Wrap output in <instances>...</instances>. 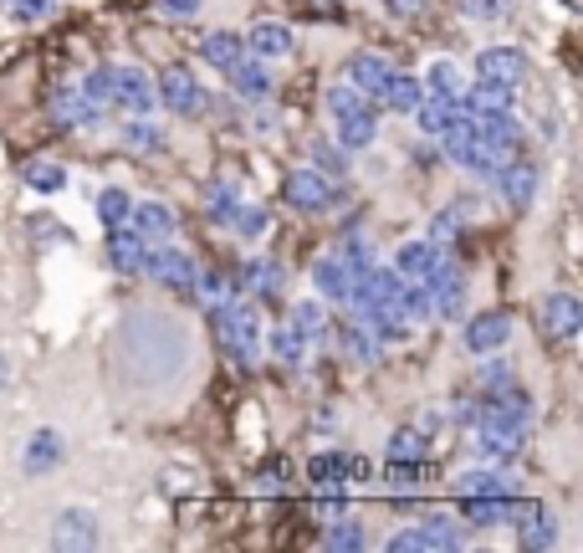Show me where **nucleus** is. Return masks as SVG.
<instances>
[{"mask_svg": "<svg viewBox=\"0 0 583 553\" xmlns=\"http://www.w3.org/2000/svg\"><path fill=\"white\" fill-rule=\"evenodd\" d=\"M82 98L108 103V67H98V72H87V77H82Z\"/></svg>", "mask_w": 583, "mask_h": 553, "instance_id": "obj_43", "label": "nucleus"}, {"mask_svg": "<svg viewBox=\"0 0 583 553\" xmlns=\"http://www.w3.org/2000/svg\"><path fill=\"white\" fill-rule=\"evenodd\" d=\"M215 333H220V344H226L241 364L256 359V344H261L256 308H246V303H215Z\"/></svg>", "mask_w": 583, "mask_h": 553, "instance_id": "obj_1", "label": "nucleus"}, {"mask_svg": "<svg viewBox=\"0 0 583 553\" xmlns=\"http://www.w3.org/2000/svg\"><path fill=\"white\" fill-rule=\"evenodd\" d=\"M389 553H425V543H420V528L394 533V538H389Z\"/></svg>", "mask_w": 583, "mask_h": 553, "instance_id": "obj_45", "label": "nucleus"}, {"mask_svg": "<svg viewBox=\"0 0 583 553\" xmlns=\"http://www.w3.org/2000/svg\"><path fill=\"white\" fill-rule=\"evenodd\" d=\"M52 118L62 123V129H82V123H98V103L82 98V93H62L52 103Z\"/></svg>", "mask_w": 583, "mask_h": 553, "instance_id": "obj_25", "label": "nucleus"}, {"mask_svg": "<svg viewBox=\"0 0 583 553\" xmlns=\"http://www.w3.org/2000/svg\"><path fill=\"white\" fill-rule=\"evenodd\" d=\"M159 16H195L200 11V0H154Z\"/></svg>", "mask_w": 583, "mask_h": 553, "instance_id": "obj_46", "label": "nucleus"}, {"mask_svg": "<svg viewBox=\"0 0 583 553\" xmlns=\"http://www.w3.org/2000/svg\"><path fill=\"white\" fill-rule=\"evenodd\" d=\"M415 118H420V134H445L451 123L461 118V98H440V93H425L415 103Z\"/></svg>", "mask_w": 583, "mask_h": 553, "instance_id": "obj_16", "label": "nucleus"}, {"mask_svg": "<svg viewBox=\"0 0 583 553\" xmlns=\"http://www.w3.org/2000/svg\"><path fill=\"white\" fill-rule=\"evenodd\" d=\"M312 149H318V164H323V175H333V169H338V175H343L348 154H343L338 144H312Z\"/></svg>", "mask_w": 583, "mask_h": 553, "instance_id": "obj_44", "label": "nucleus"}, {"mask_svg": "<svg viewBox=\"0 0 583 553\" xmlns=\"http://www.w3.org/2000/svg\"><path fill=\"white\" fill-rule=\"evenodd\" d=\"M312 282H318V292H323V297H338V303H348L353 262L343 257V251H328V257H318V267H312Z\"/></svg>", "mask_w": 583, "mask_h": 553, "instance_id": "obj_10", "label": "nucleus"}, {"mask_svg": "<svg viewBox=\"0 0 583 553\" xmlns=\"http://www.w3.org/2000/svg\"><path fill=\"white\" fill-rule=\"evenodd\" d=\"M272 344H277V359H282V364H302V354H307V338H302L292 323H287V328H277Z\"/></svg>", "mask_w": 583, "mask_h": 553, "instance_id": "obj_33", "label": "nucleus"}, {"mask_svg": "<svg viewBox=\"0 0 583 553\" xmlns=\"http://www.w3.org/2000/svg\"><path fill=\"white\" fill-rule=\"evenodd\" d=\"M144 257H149V241L133 236V226H108V262L118 272H144Z\"/></svg>", "mask_w": 583, "mask_h": 553, "instance_id": "obj_8", "label": "nucleus"}, {"mask_svg": "<svg viewBox=\"0 0 583 553\" xmlns=\"http://www.w3.org/2000/svg\"><path fill=\"white\" fill-rule=\"evenodd\" d=\"M231 221L241 226V236H261V231H266V210H261V205H256V210H251V205H246V210L236 205V216H231Z\"/></svg>", "mask_w": 583, "mask_h": 553, "instance_id": "obj_42", "label": "nucleus"}, {"mask_svg": "<svg viewBox=\"0 0 583 553\" xmlns=\"http://www.w3.org/2000/svg\"><path fill=\"white\" fill-rule=\"evenodd\" d=\"M435 257H440V246H435V241H405V246H399L394 272L405 277V282H420V277L435 267Z\"/></svg>", "mask_w": 583, "mask_h": 553, "instance_id": "obj_21", "label": "nucleus"}, {"mask_svg": "<svg viewBox=\"0 0 583 553\" xmlns=\"http://www.w3.org/2000/svg\"><path fill=\"white\" fill-rule=\"evenodd\" d=\"M159 98L169 103V108H179V113H205L210 103H205V93H200V82L190 77V67H169L164 77H159Z\"/></svg>", "mask_w": 583, "mask_h": 553, "instance_id": "obj_5", "label": "nucleus"}, {"mask_svg": "<svg viewBox=\"0 0 583 553\" xmlns=\"http://www.w3.org/2000/svg\"><path fill=\"white\" fill-rule=\"evenodd\" d=\"M241 272H246L241 282H246L251 292H272V287H277V267H272V262H246Z\"/></svg>", "mask_w": 583, "mask_h": 553, "instance_id": "obj_39", "label": "nucleus"}, {"mask_svg": "<svg viewBox=\"0 0 583 553\" xmlns=\"http://www.w3.org/2000/svg\"><path fill=\"white\" fill-rule=\"evenodd\" d=\"M128 205H133V200H128L123 190H103V195H98V216H103V226H123V221H128Z\"/></svg>", "mask_w": 583, "mask_h": 553, "instance_id": "obj_34", "label": "nucleus"}, {"mask_svg": "<svg viewBox=\"0 0 583 553\" xmlns=\"http://www.w3.org/2000/svg\"><path fill=\"white\" fill-rule=\"evenodd\" d=\"M507 333H512V318L507 313H481V318L466 323V349L471 354H502Z\"/></svg>", "mask_w": 583, "mask_h": 553, "instance_id": "obj_7", "label": "nucleus"}, {"mask_svg": "<svg viewBox=\"0 0 583 553\" xmlns=\"http://www.w3.org/2000/svg\"><path fill=\"white\" fill-rule=\"evenodd\" d=\"M236 205H241L236 185H210V195H205V210H210L215 221H231V216H236Z\"/></svg>", "mask_w": 583, "mask_h": 553, "instance_id": "obj_32", "label": "nucleus"}, {"mask_svg": "<svg viewBox=\"0 0 583 553\" xmlns=\"http://www.w3.org/2000/svg\"><path fill=\"white\" fill-rule=\"evenodd\" d=\"M384 108H394V113H415V103L425 98V88H420V77H405V72H389V82H384Z\"/></svg>", "mask_w": 583, "mask_h": 553, "instance_id": "obj_23", "label": "nucleus"}, {"mask_svg": "<svg viewBox=\"0 0 583 553\" xmlns=\"http://www.w3.org/2000/svg\"><path fill=\"white\" fill-rule=\"evenodd\" d=\"M328 548H333V553H358V548H364V533H358L353 523H338V518H333V528H328Z\"/></svg>", "mask_w": 583, "mask_h": 553, "instance_id": "obj_36", "label": "nucleus"}, {"mask_svg": "<svg viewBox=\"0 0 583 553\" xmlns=\"http://www.w3.org/2000/svg\"><path fill=\"white\" fill-rule=\"evenodd\" d=\"M425 477H420V461H389V487L394 492H415Z\"/></svg>", "mask_w": 583, "mask_h": 553, "instance_id": "obj_37", "label": "nucleus"}, {"mask_svg": "<svg viewBox=\"0 0 583 553\" xmlns=\"http://www.w3.org/2000/svg\"><path fill=\"white\" fill-rule=\"evenodd\" d=\"M246 47H251L256 57H287V52H292V31H287L282 21H261V26H251Z\"/></svg>", "mask_w": 583, "mask_h": 553, "instance_id": "obj_22", "label": "nucleus"}, {"mask_svg": "<svg viewBox=\"0 0 583 553\" xmlns=\"http://www.w3.org/2000/svg\"><path fill=\"white\" fill-rule=\"evenodd\" d=\"M358 108H364V98H358L353 82H348V88H333V93H328V113H333V123L348 118V113H358Z\"/></svg>", "mask_w": 583, "mask_h": 553, "instance_id": "obj_38", "label": "nucleus"}, {"mask_svg": "<svg viewBox=\"0 0 583 553\" xmlns=\"http://www.w3.org/2000/svg\"><path fill=\"white\" fill-rule=\"evenodd\" d=\"M231 82H236L241 98H266V93H272V72H266L261 62H246V57L231 67Z\"/></svg>", "mask_w": 583, "mask_h": 553, "instance_id": "obj_28", "label": "nucleus"}, {"mask_svg": "<svg viewBox=\"0 0 583 553\" xmlns=\"http://www.w3.org/2000/svg\"><path fill=\"white\" fill-rule=\"evenodd\" d=\"M200 282V292L210 297V303H226V297H231V277L226 272H205V277H195Z\"/></svg>", "mask_w": 583, "mask_h": 553, "instance_id": "obj_41", "label": "nucleus"}, {"mask_svg": "<svg viewBox=\"0 0 583 553\" xmlns=\"http://www.w3.org/2000/svg\"><path fill=\"white\" fill-rule=\"evenodd\" d=\"M461 113L466 118H502V113H512V88L507 82L476 77V88H461Z\"/></svg>", "mask_w": 583, "mask_h": 553, "instance_id": "obj_4", "label": "nucleus"}, {"mask_svg": "<svg viewBox=\"0 0 583 553\" xmlns=\"http://www.w3.org/2000/svg\"><path fill=\"white\" fill-rule=\"evenodd\" d=\"M517 513V497H486V492H466L461 497V518L491 528V523H507Z\"/></svg>", "mask_w": 583, "mask_h": 553, "instance_id": "obj_12", "label": "nucleus"}, {"mask_svg": "<svg viewBox=\"0 0 583 553\" xmlns=\"http://www.w3.org/2000/svg\"><path fill=\"white\" fill-rule=\"evenodd\" d=\"M128 144H149V149H154V144H159V134H154V129H144V123H128Z\"/></svg>", "mask_w": 583, "mask_h": 553, "instance_id": "obj_47", "label": "nucleus"}, {"mask_svg": "<svg viewBox=\"0 0 583 553\" xmlns=\"http://www.w3.org/2000/svg\"><path fill=\"white\" fill-rule=\"evenodd\" d=\"M26 185H31L36 195H52V190L67 185V169L52 164V159H31V164H26Z\"/></svg>", "mask_w": 583, "mask_h": 553, "instance_id": "obj_29", "label": "nucleus"}, {"mask_svg": "<svg viewBox=\"0 0 583 553\" xmlns=\"http://www.w3.org/2000/svg\"><path fill=\"white\" fill-rule=\"evenodd\" d=\"M420 451H425V436H415V431L389 436V461H420Z\"/></svg>", "mask_w": 583, "mask_h": 553, "instance_id": "obj_35", "label": "nucleus"}, {"mask_svg": "<svg viewBox=\"0 0 583 553\" xmlns=\"http://www.w3.org/2000/svg\"><path fill=\"white\" fill-rule=\"evenodd\" d=\"M108 103L144 118V113H154V82L139 67H108Z\"/></svg>", "mask_w": 583, "mask_h": 553, "instance_id": "obj_2", "label": "nucleus"}, {"mask_svg": "<svg viewBox=\"0 0 583 553\" xmlns=\"http://www.w3.org/2000/svg\"><path fill=\"white\" fill-rule=\"evenodd\" d=\"M471 11L476 16H497V11H507V0H471Z\"/></svg>", "mask_w": 583, "mask_h": 553, "instance_id": "obj_48", "label": "nucleus"}, {"mask_svg": "<svg viewBox=\"0 0 583 553\" xmlns=\"http://www.w3.org/2000/svg\"><path fill=\"white\" fill-rule=\"evenodd\" d=\"M512 523H517V543L522 548H553V538H558V523H553L548 507H527V513L512 518Z\"/></svg>", "mask_w": 583, "mask_h": 553, "instance_id": "obj_18", "label": "nucleus"}, {"mask_svg": "<svg viewBox=\"0 0 583 553\" xmlns=\"http://www.w3.org/2000/svg\"><path fill=\"white\" fill-rule=\"evenodd\" d=\"M57 461H62V436H57V431H36L31 446H26V472L41 477V472H47V466H57Z\"/></svg>", "mask_w": 583, "mask_h": 553, "instance_id": "obj_26", "label": "nucleus"}, {"mask_svg": "<svg viewBox=\"0 0 583 553\" xmlns=\"http://www.w3.org/2000/svg\"><path fill=\"white\" fill-rule=\"evenodd\" d=\"M287 200L297 210H328L338 200V190H333V180L323 175V169H292L287 175Z\"/></svg>", "mask_w": 583, "mask_h": 553, "instance_id": "obj_3", "label": "nucleus"}, {"mask_svg": "<svg viewBox=\"0 0 583 553\" xmlns=\"http://www.w3.org/2000/svg\"><path fill=\"white\" fill-rule=\"evenodd\" d=\"M425 93L461 98V72H456V62H435V67H430V77H425Z\"/></svg>", "mask_w": 583, "mask_h": 553, "instance_id": "obj_31", "label": "nucleus"}, {"mask_svg": "<svg viewBox=\"0 0 583 553\" xmlns=\"http://www.w3.org/2000/svg\"><path fill=\"white\" fill-rule=\"evenodd\" d=\"M144 272H154V282L164 287H190L195 282V262L185 257V251H174V246H159L144 257Z\"/></svg>", "mask_w": 583, "mask_h": 553, "instance_id": "obj_9", "label": "nucleus"}, {"mask_svg": "<svg viewBox=\"0 0 583 553\" xmlns=\"http://www.w3.org/2000/svg\"><path fill=\"white\" fill-rule=\"evenodd\" d=\"M292 328H297L302 338L323 333V308H318V303H297V313H292Z\"/></svg>", "mask_w": 583, "mask_h": 553, "instance_id": "obj_40", "label": "nucleus"}, {"mask_svg": "<svg viewBox=\"0 0 583 553\" xmlns=\"http://www.w3.org/2000/svg\"><path fill=\"white\" fill-rule=\"evenodd\" d=\"M420 543H425V548H461L456 518H425V523H420Z\"/></svg>", "mask_w": 583, "mask_h": 553, "instance_id": "obj_30", "label": "nucleus"}, {"mask_svg": "<svg viewBox=\"0 0 583 553\" xmlns=\"http://www.w3.org/2000/svg\"><path fill=\"white\" fill-rule=\"evenodd\" d=\"M389 6H394V11H420L425 0H389Z\"/></svg>", "mask_w": 583, "mask_h": 553, "instance_id": "obj_50", "label": "nucleus"}, {"mask_svg": "<svg viewBox=\"0 0 583 553\" xmlns=\"http://www.w3.org/2000/svg\"><path fill=\"white\" fill-rule=\"evenodd\" d=\"M507 379H512V374H507V364H486V385H491V390L507 385Z\"/></svg>", "mask_w": 583, "mask_h": 553, "instance_id": "obj_49", "label": "nucleus"}, {"mask_svg": "<svg viewBox=\"0 0 583 553\" xmlns=\"http://www.w3.org/2000/svg\"><path fill=\"white\" fill-rule=\"evenodd\" d=\"M200 52H205V62H210V67L231 72V67L246 57V41H241V36H231V31H215V36H205V47H200Z\"/></svg>", "mask_w": 583, "mask_h": 553, "instance_id": "obj_24", "label": "nucleus"}, {"mask_svg": "<svg viewBox=\"0 0 583 553\" xmlns=\"http://www.w3.org/2000/svg\"><path fill=\"white\" fill-rule=\"evenodd\" d=\"M128 226H133V236H144L149 246H159V241H169V231H174V216L164 205H128Z\"/></svg>", "mask_w": 583, "mask_h": 553, "instance_id": "obj_15", "label": "nucleus"}, {"mask_svg": "<svg viewBox=\"0 0 583 553\" xmlns=\"http://www.w3.org/2000/svg\"><path fill=\"white\" fill-rule=\"evenodd\" d=\"M491 180H497V190H502L512 205H527V200H532V190H537V169H532V164L507 159V164L491 169Z\"/></svg>", "mask_w": 583, "mask_h": 553, "instance_id": "obj_13", "label": "nucleus"}, {"mask_svg": "<svg viewBox=\"0 0 583 553\" xmlns=\"http://www.w3.org/2000/svg\"><path fill=\"white\" fill-rule=\"evenodd\" d=\"M353 466H364V461H348V456L323 451V456L307 461V477H312V487H318V492H343V482H348Z\"/></svg>", "mask_w": 583, "mask_h": 553, "instance_id": "obj_17", "label": "nucleus"}, {"mask_svg": "<svg viewBox=\"0 0 583 553\" xmlns=\"http://www.w3.org/2000/svg\"><path fill=\"white\" fill-rule=\"evenodd\" d=\"M52 543H57V548H93V543H98V523H93V513H82V507H67V513L57 518Z\"/></svg>", "mask_w": 583, "mask_h": 553, "instance_id": "obj_14", "label": "nucleus"}, {"mask_svg": "<svg viewBox=\"0 0 583 553\" xmlns=\"http://www.w3.org/2000/svg\"><path fill=\"white\" fill-rule=\"evenodd\" d=\"M543 328H548L553 338H573V333L583 328V303H578V297H568V292L543 297Z\"/></svg>", "mask_w": 583, "mask_h": 553, "instance_id": "obj_11", "label": "nucleus"}, {"mask_svg": "<svg viewBox=\"0 0 583 553\" xmlns=\"http://www.w3.org/2000/svg\"><path fill=\"white\" fill-rule=\"evenodd\" d=\"M476 77L517 88V82L527 77V52H517V47H486V52L476 57Z\"/></svg>", "mask_w": 583, "mask_h": 553, "instance_id": "obj_6", "label": "nucleus"}, {"mask_svg": "<svg viewBox=\"0 0 583 553\" xmlns=\"http://www.w3.org/2000/svg\"><path fill=\"white\" fill-rule=\"evenodd\" d=\"M374 129H379V118H374V108L364 103L358 113L338 118V149H369V144H374Z\"/></svg>", "mask_w": 583, "mask_h": 553, "instance_id": "obj_20", "label": "nucleus"}, {"mask_svg": "<svg viewBox=\"0 0 583 553\" xmlns=\"http://www.w3.org/2000/svg\"><path fill=\"white\" fill-rule=\"evenodd\" d=\"M389 72H394V67H389L384 57H374V52H358V57L348 62V77H353V88H358V93H374V98L384 93Z\"/></svg>", "mask_w": 583, "mask_h": 553, "instance_id": "obj_19", "label": "nucleus"}, {"mask_svg": "<svg viewBox=\"0 0 583 553\" xmlns=\"http://www.w3.org/2000/svg\"><path fill=\"white\" fill-rule=\"evenodd\" d=\"M456 492L466 497V492H486V497H517V482L507 477V472H466V477H456Z\"/></svg>", "mask_w": 583, "mask_h": 553, "instance_id": "obj_27", "label": "nucleus"}]
</instances>
